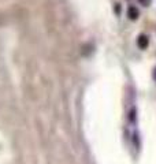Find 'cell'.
<instances>
[{
	"mask_svg": "<svg viewBox=\"0 0 156 164\" xmlns=\"http://www.w3.org/2000/svg\"><path fill=\"white\" fill-rule=\"evenodd\" d=\"M137 45H138L141 49H147L148 45H149V38H148L145 34L138 36V38H137Z\"/></svg>",
	"mask_w": 156,
	"mask_h": 164,
	"instance_id": "1",
	"label": "cell"
},
{
	"mask_svg": "<svg viewBox=\"0 0 156 164\" xmlns=\"http://www.w3.org/2000/svg\"><path fill=\"white\" fill-rule=\"evenodd\" d=\"M127 16L131 19V21H134V19H137L140 16V11L137 7H134V5H130V7L127 8Z\"/></svg>",
	"mask_w": 156,
	"mask_h": 164,
	"instance_id": "2",
	"label": "cell"
},
{
	"mask_svg": "<svg viewBox=\"0 0 156 164\" xmlns=\"http://www.w3.org/2000/svg\"><path fill=\"white\" fill-rule=\"evenodd\" d=\"M138 2L141 3L142 5H148V4H149V2H151V0H138Z\"/></svg>",
	"mask_w": 156,
	"mask_h": 164,
	"instance_id": "3",
	"label": "cell"
},
{
	"mask_svg": "<svg viewBox=\"0 0 156 164\" xmlns=\"http://www.w3.org/2000/svg\"><path fill=\"white\" fill-rule=\"evenodd\" d=\"M115 12H120V4H115Z\"/></svg>",
	"mask_w": 156,
	"mask_h": 164,
	"instance_id": "4",
	"label": "cell"
},
{
	"mask_svg": "<svg viewBox=\"0 0 156 164\" xmlns=\"http://www.w3.org/2000/svg\"><path fill=\"white\" fill-rule=\"evenodd\" d=\"M153 79H155V81H156V68H155V70H153Z\"/></svg>",
	"mask_w": 156,
	"mask_h": 164,
	"instance_id": "5",
	"label": "cell"
}]
</instances>
